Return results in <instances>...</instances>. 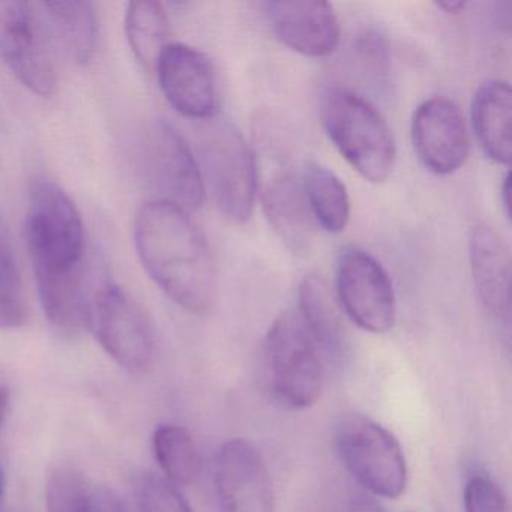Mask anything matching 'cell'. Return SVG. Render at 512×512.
Returning a JSON list of instances; mask_svg holds the SVG:
<instances>
[{
  "mask_svg": "<svg viewBox=\"0 0 512 512\" xmlns=\"http://www.w3.org/2000/svg\"><path fill=\"white\" fill-rule=\"evenodd\" d=\"M464 512H509L505 491L485 473H473L463 490Z\"/></svg>",
  "mask_w": 512,
  "mask_h": 512,
  "instance_id": "484cf974",
  "label": "cell"
},
{
  "mask_svg": "<svg viewBox=\"0 0 512 512\" xmlns=\"http://www.w3.org/2000/svg\"><path fill=\"white\" fill-rule=\"evenodd\" d=\"M10 386L7 385L2 377H0V427L4 424L5 415L8 412V406H10Z\"/></svg>",
  "mask_w": 512,
  "mask_h": 512,
  "instance_id": "83f0119b",
  "label": "cell"
},
{
  "mask_svg": "<svg viewBox=\"0 0 512 512\" xmlns=\"http://www.w3.org/2000/svg\"><path fill=\"white\" fill-rule=\"evenodd\" d=\"M268 19L275 37L299 55L326 58L340 46V20L328 2H269Z\"/></svg>",
  "mask_w": 512,
  "mask_h": 512,
  "instance_id": "9a60e30c",
  "label": "cell"
},
{
  "mask_svg": "<svg viewBox=\"0 0 512 512\" xmlns=\"http://www.w3.org/2000/svg\"><path fill=\"white\" fill-rule=\"evenodd\" d=\"M503 206H505L506 217L509 218V173H506L505 179H503L502 188Z\"/></svg>",
  "mask_w": 512,
  "mask_h": 512,
  "instance_id": "f546056e",
  "label": "cell"
},
{
  "mask_svg": "<svg viewBox=\"0 0 512 512\" xmlns=\"http://www.w3.org/2000/svg\"><path fill=\"white\" fill-rule=\"evenodd\" d=\"M472 124L482 151L494 163L509 166L512 160V94L503 80H490L476 91Z\"/></svg>",
  "mask_w": 512,
  "mask_h": 512,
  "instance_id": "ac0fdd59",
  "label": "cell"
},
{
  "mask_svg": "<svg viewBox=\"0 0 512 512\" xmlns=\"http://www.w3.org/2000/svg\"><path fill=\"white\" fill-rule=\"evenodd\" d=\"M305 197L314 223L328 233H341L350 218L346 185L328 167L310 163L302 173Z\"/></svg>",
  "mask_w": 512,
  "mask_h": 512,
  "instance_id": "44dd1931",
  "label": "cell"
},
{
  "mask_svg": "<svg viewBox=\"0 0 512 512\" xmlns=\"http://www.w3.org/2000/svg\"><path fill=\"white\" fill-rule=\"evenodd\" d=\"M337 301L362 331L385 334L394 328L395 293L391 278L367 251L347 247L337 263Z\"/></svg>",
  "mask_w": 512,
  "mask_h": 512,
  "instance_id": "30bf717a",
  "label": "cell"
},
{
  "mask_svg": "<svg viewBox=\"0 0 512 512\" xmlns=\"http://www.w3.org/2000/svg\"><path fill=\"white\" fill-rule=\"evenodd\" d=\"M265 364L275 401L287 410H305L322 395V352L302 317L284 311L265 338Z\"/></svg>",
  "mask_w": 512,
  "mask_h": 512,
  "instance_id": "8992f818",
  "label": "cell"
},
{
  "mask_svg": "<svg viewBox=\"0 0 512 512\" xmlns=\"http://www.w3.org/2000/svg\"><path fill=\"white\" fill-rule=\"evenodd\" d=\"M28 242L47 319L64 331L89 328L92 299L85 265V224L68 194L47 179L35 182L31 190Z\"/></svg>",
  "mask_w": 512,
  "mask_h": 512,
  "instance_id": "6da1fadb",
  "label": "cell"
},
{
  "mask_svg": "<svg viewBox=\"0 0 512 512\" xmlns=\"http://www.w3.org/2000/svg\"><path fill=\"white\" fill-rule=\"evenodd\" d=\"M50 43L64 50L76 64L88 65L100 47V22L91 2H44L38 4Z\"/></svg>",
  "mask_w": 512,
  "mask_h": 512,
  "instance_id": "e0dca14e",
  "label": "cell"
},
{
  "mask_svg": "<svg viewBox=\"0 0 512 512\" xmlns=\"http://www.w3.org/2000/svg\"><path fill=\"white\" fill-rule=\"evenodd\" d=\"M214 493L218 512H274V488L260 449L235 437L215 455Z\"/></svg>",
  "mask_w": 512,
  "mask_h": 512,
  "instance_id": "7c38bea8",
  "label": "cell"
},
{
  "mask_svg": "<svg viewBox=\"0 0 512 512\" xmlns=\"http://www.w3.org/2000/svg\"><path fill=\"white\" fill-rule=\"evenodd\" d=\"M128 43L145 67L155 68L161 52L169 46L170 23L158 2H131L125 16Z\"/></svg>",
  "mask_w": 512,
  "mask_h": 512,
  "instance_id": "7402d4cb",
  "label": "cell"
},
{
  "mask_svg": "<svg viewBox=\"0 0 512 512\" xmlns=\"http://www.w3.org/2000/svg\"><path fill=\"white\" fill-rule=\"evenodd\" d=\"M155 70L170 106L185 118L208 121L218 109L217 79L205 53L182 43L161 52Z\"/></svg>",
  "mask_w": 512,
  "mask_h": 512,
  "instance_id": "4fadbf2b",
  "label": "cell"
},
{
  "mask_svg": "<svg viewBox=\"0 0 512 512\" xmlns=\"http://www.w3.org/2000/svg\"><path fill=\"white\" fill-rule=\"evenodd\" d=\"M47 512H125L121 499L107 488L92 487L82 470L70 463L50 469Z\"/></svg>",
  "mask_w": 512,
  "mask_h": 512,
  "instance_id": "ffe728a7",
  "label": "cell"
},
{
  "mask_svg": "<svg viewBox=\"0 0 512 512\" xmlns=\"http://www.w3.org/2000/svg\"><path fill=\"white\" fill-rule=\"evenodd\" d=\"M137 500L140 512H193L179 488L157 473L142 476L137 488Z\"/></svg>",
  "mask_w": 512,
  "mask_h": 512,
  "instance_id": "d4e9b609",
  "label": "cell"
},
{
  "mask_svg": "<svg viewBox=\"0 0 512 512\" xmlns=\"http://www.w3.org/2000/svg\"><path fill=\"white\" fill-rule=\"evenodd\" d=\"M155 458L166 479L175 485H191L202 472V457L193 436L181 425L164 424L152 437Z\"/></svg>",
  "mask_w": 512,
  "mask_h": 512,
  "instance_id": "603a6c76",
  "label": "cell"
},
{
  "mask_svg": "<svg viewBox=\"0 0 512 512\" xmlns=\"http://www.w3.org/2000/svg\"><path fill=\"white\" fill-rule=\"evenodd\" d=\"M91 328L107 355L128 373L145 374L154 367V326L142 305L118 284L109 281L95 293Z\"/></svg>",
  "mask_w": 512,
  "mask_h": 512,
  "instance_id": "ba28073f",
  "label": "cell"
},
{
  "mask_svg": "<svg viewBox=\"0 0 512 512\" xmlns=\"http://www.w3.org/2000/svg\"><path fill=\"white\" fill-rule=\"evenodd\" d=\"M50 46L38 4L0 2V59L23 86L44 98L58 88Z\"/></svg>",
  "mask_w": 512,
  "mask_h": 512,
  "instance_id": "9c48e42d",
  "label": "cell"
},
{
  "mask_svg": "<svg viewBox=\"0 0 512 512\" xmlns=\"http://www.w3.org/2000/svg\"><path fill=\"white\" fill-rule=\"evenodd\" d=\"M299 316L313 335L320 352L332 359L346 355L347 335L340 304L325 278L307 275L299 284Z\"/></svg>",
  "mask_w": 512,
  "mask_h": 512,
  "instance_id": "d6986e66",
  "label": "cell"
},
{
  "mask_svg": "<svg viewBox=\"0 0 512 512\" xmlns=\"http://www.w3.org/2000/svg\"><path fill=\"white\" fill-rule=\"evenodd\" d=\"M473 283L485 310L509 328L511 323V253L494 227L478 224L469 239Z\"/></svg>",
  "mask_w": 512,
  "mask_h": 512,
  "instance_id": "2e32d148",
  "label": "cell"
},
{
  "mask_svg": "<svg viewBox=\"0 0 512 512\" xmlns=\"http://www.w3.org/2000/svg\"><path fill=\"white\" fill-rule=\"evenodd\" d=\"M28 319L22 275L7 242L0 238V329H16Z\"/></svg>",
  "mask_w": 512,
  "mask_h": 512,
  "instance_id": "cb8c5ba5",
  "label": "cell"
},
{
  "mask_svg": "<svg viewBox=\"0 0 512 512\" xmlns=\"http://www.w3.org/2000/svg\"><path fill=\"white\" fill-rule=\"evenodd\" d=\"M142 163L149 184L160 193L157 200L184 211H197L205 202L206 187L190 146L172 124L157 121L146 131Z\"/></svg>",
  "mask_w": 512,
  "mask_h": 512,
  "instance_id": "8fae6325",
  "label": "cell"
},
{
  "mask_svg": "<svg viewBox=\"0 0 512 512\" xmlns=\"http://www.w3.org/2000/svg\"><path fill=\"white\" fill-rule=\"evenodd\" d=\"M412 143L425 169L451 175L469 155V134L460 107L445 97L419 104L412 118Z\"/></svg>",
  "mask_w": 512,
  "mask_h": 512,
  "instance_id": "5bb4252c",
  "label": "cell"
},
{
  "mask_svg": "<svg viewBox=\"0 0 512 512\" xmlns=\"http://www.w3.org/2000/svg\"><path fill=\"white\" fill-rule=\"evenodd\" d=\"M257 143V188L266 220L293 254L305 256L313 245L316 223L308 208L302 176L296 173L286 142L271 122H259Z\"/></svg>",
  "mask_w": 512,
  "mask_h": 512,
  "instance_id": "3957f363",
  "label": "cell"
},
{
  "mask_svg": "<svg viewBox=\"0 0 512 512\" xmlns=\"http://www.w3.org/2000/svg\"><path fill=\"white\" fill-rule=\"evenodd\" d=\"M203 182L208 184L221 214L235 224L253 215L257 194L256 154L232 122L203 121L197 140Z\"/></svg>",
  "mask_w": 512,
  "mask_h": 512,
  "instance_id": "5b68a950",
  "label": "cell"
},
{
  "mask_svg": "<svg viewBox=\"0 0 512 512\" xmlns=\"http://www.w3.org/2000/svg\"><path fill=\"white\" fill-rule=\"evenodd\" d=\"M349 512H386L385 508L368 493H359L350 502Z\"/></svg>",
  "mask_w": 512,
  "mask_h": 512,
  "instance_id": "4316f807",
  "label": "cell"
},
{
  "mask_svg": "<svg viewBox=\"0 0 512 512\" xmlns=\"http://www.w3.org/2000/svg\"><path fill=\"white\" fill-rule=\"evenodd\" d=\"M335 445L353 478L373 497L397 499L407 487V463L391 431L365 415L343 416L335 428Z\"/></svg>",
  "mask_w": 512,
  "mask_h": 512,
  "instance_id": "52a82bcc",
  "label": "cell"
},
{
  "mask_svg": "<svg viewBox=\"0 0 512 512\" xmlns=\"http://www.w3.org/2000/svg\"><path fill=\"white\" fill-rule=\"evenodd\" d=\"M436 5L440 10L446 11L448 14H460L467 7L466 2H463V0H443V2H437Z\"/></svg>",
  "mask_w": 512,
  "mask_h": 512,
  "instance_id": "f1b7e54d",
  "label": "cell"
},
{
  "mask_svg": "<svg viewBox=\"0 0 512 512\" xmlns=\"http://www.w3.org/2000/svg\"><path fill=\"white\" fill-rule=\"evenodd\" d=\"M134 244L143 268L173 302L194 314L211 308L217 272L211 248L184 209L152 200L137 212Z\"/></svg>",
  "mask_w": 512,
  "mask_h": 512,
  "instance_id": "7a4b0ae2",
  "label": "cell"
},
{
  "mask_svg": "<svg viewBox=\"0 0 512 512\" xmlns=\"http://www.w3.org/2000/svg\"><path fill=\"white\" fill-rule=\"evenodd\" d=\"M4 487H5L4 467H2V464H0V502H2V496H4Z\"/></svg>",
  "mask_w": 512,
  "mask_h": 512,
  "instance_id": "4dcf8cb0",
  "label": "cell"
},
{
  "mask_svg": "<svg viewBox=\"0 0 512 512\" xmlns=\"http://www.w3.org/2000/svg\"><path fill=\"white\" fill-rule=\"evenodd\" d=\"M322 121L335 148L365 181L382 184L391 176L394 136L370 101L349 89H334L326 95Z\"/></svg>",
  "mask_w": 512,
  "mask_h": 512,
  "instance_id": "277c9868",
  "label": "cell"
}]
</instances>
